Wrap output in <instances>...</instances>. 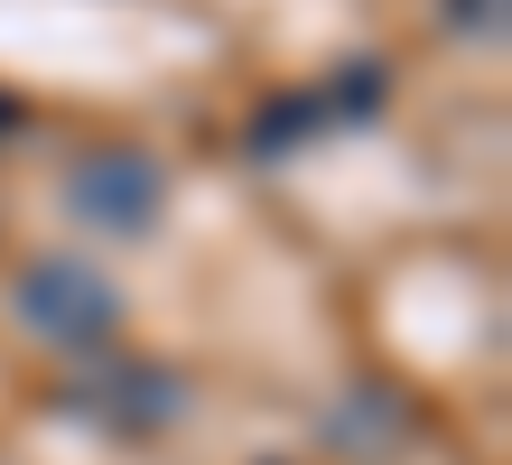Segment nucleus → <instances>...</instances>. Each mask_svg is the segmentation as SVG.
Instances as JSON below:
<instances>
[{
  "mask_svg": "<svg viewBox=\"0 0 512 465\" xmlns=\"http://www.w3.org/2000/svg\"><path fill=\"white\" fill-rule=\"evenodd\" d=\"M19 326L84 354V345H103V335L122 326V298H112V279L84 270V261H28L19 270Z\"/></svg>",
  "mask_w": 512,
  "mask_h": 465,
  "instance_id": "1",
  "label": "nucleus"
},
{
  "mask_svg": "<svg viewBox=\"0 0 512 465\" xmlns=\"http://www.w3.org/2000/svg\"><path fill=\"white\" fill-rule=\"evenodd\" d=\"M159 196H168V177H159L149 149H84L66 168V205L94 233H149L159 224Z\"/></svg>",
  "mask_w": 512,
  "mask_h": 465,
  "instance_id": "2",
  "label": "nucleus"
},
{
  "mask_svg": "<svg viewBox=\"0 0 512 465\" xmlns=\"http://www.w3.org/2000/svg\"><path fill=\"white\" fill-rule=\"evenodd\" d=\"M447 10H457V28H466V38H503V0H447Z\"/></svg>",
  "mask_w": 512,
  "mask_h": 465,
  "instance_id": "4",
  "label": "nucleus"
},
{
  "mask_svg": "<svg viewBox=\"0 0 512 465\" xmlns=\"http://www.w3.org/2000/svg\"><path fill=\"white\" fill-rule=\"evenodd\" d=\"M84 410H103L122 428H149V419L177 410V382H159V372H140V363H112L103 382H84Z\"/></svg>",
  "mask_w": 512,
  "mask_h": 465,
  "instance_id": "3",
  "label": "nucleus"
}]
</instances>
